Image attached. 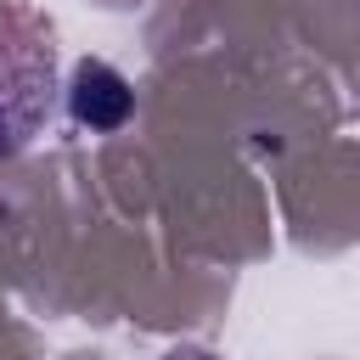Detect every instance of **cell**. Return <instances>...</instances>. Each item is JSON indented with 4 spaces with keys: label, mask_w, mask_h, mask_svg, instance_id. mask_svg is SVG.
<instances>
[{
    "label": "cell",
    "mask_w": 360,
    "mask_h": 360,
    "mask_svg": "<svg viewBox=\"0 0 360 360\" xmlns=\"http://www.w3.org/2000/svg\"><path fill=\"white\" fill-rule=\"evenodd\" d=\"M56 101V34L34 6L0 0V163L17 158Z\"/></svg>",
    "instance_id": "obj_1"
},
{
    "label": "cell",
    "mask_w": 360,
    "mask_h": 360,
    "mask_svg": "<svg viewBox=\"0 0 360 360\" xmlns=\"http://www.w3.org/2000/svg\"><path fill=\"white\" fill-rule=\"evenodd\" d=\"M68 107H73V118H79L84 129H118V124L129 118L135 96H129V79H124L112 62H96V56H84V62L73 68Z\"/></svg>",
    "instance_id": "obj_2"
},
{
    "label": "cell",
    "mask_w": 360,
    "mask_h": 360,
    "mask_svg": "<svg viewBox=\"0 0 360 360\" xmlns=\"http://www.w3.org/2000/svg\"><path fill=\"white\" fill-rule=\"evenodd\" d=\"M163 360H219V354H208V349H169Z\"/></svg>",
    "instance_id": "obj_3"
}]
</instances>
